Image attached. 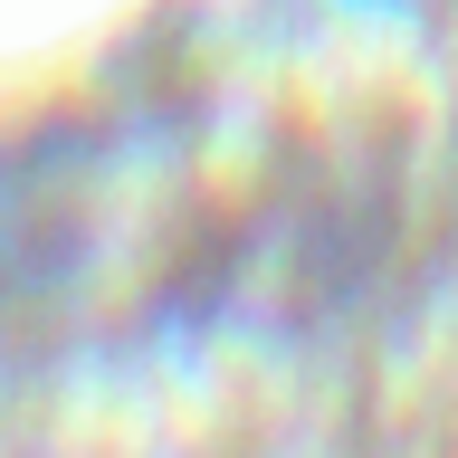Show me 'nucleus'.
Returning <instances> with one entry per match:
<instances>
[]
</instances>
